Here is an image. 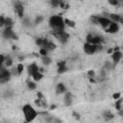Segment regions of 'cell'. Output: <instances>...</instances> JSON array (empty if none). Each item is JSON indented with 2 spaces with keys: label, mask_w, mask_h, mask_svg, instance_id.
Returning <instances> with one entry per match:
<instances>
[{
  "label": "cell",
  "mask_w": 123,
  "mask_h": 123,
  "mask_svg": "<svg viewBox=\"0 0 123 123\" xmlns=\"http://www.w3.org/2000/svg\"><path fill=\"white\" fill-rule=\"evenodd\" d=\"M48 26L50 27V29L53 32H60V31H63L64 30V22H63V18L61 15H51L48 19Z\"/></svg>",
  "instance_id": "obj_1"
},
{
  "label": "cell",
  "mask_w": 123,
  "mask_h": 123,
  "mask_svg": "<svg viewBox=\"0 0 123 123\" xmlns=\"http://www.w3.org/2000/svg\"><path fill=\"white\" fill-rule=\"evenodd\" d=\"M22 112H23L24 119L26 122L34 121L38 115V111L35 108H33V106L30 104H25L22 107Z\"/></svg>",
  "instance_id": "obj_2"
},
{
  "label": "cell",
  "mask_w": 123,
  "mask_h": 123,
  "mask_svg": "<svg viewBox=\"0 0 123 123\" xmlns=\"http://www.w3.org/2000/svg\"><path fill=\"white\" fill-rule=\"evenodd\" d=\"M52 36L62 44H65L68 40H69V34L65 32V30L63 31H60V32H53L52 33Z\"/></svg>",
  "instance_id": "obj_3"
},
{
  "label": "cell",
  "mask_w": 123,
  "mask_h": 123,
  "mask_svg": "<svg viewBox=\"0 0 123 123\" xmlns=\"http://www.w3.org/2000/svg\"><path fill=\"white\" fill-rule=\"evenodd\" d=\"M12 77V73L10 70L7 69V67H1L0 68V85H3V84H6L10 81Z\"/></svg>",
  "instance_id": "obj_4"
},
{
  "label": "cell",
  "mask_w": 123,
  "mask_h": 123,
  "mask_svg": "<svg viewBox=\"0 0 123 123\" xmlns=\"http://www.w3.org/2000/svg\"><path fill=\"white\" fill-rule=\"evenodd\" d=\"M83 50L86 55L91 56V55L97 53V44H91V43L86 42L83 45Z\"/></svg>",
  "instance_id": "obj_5"
},
{
  "label": "cell",
  "mask_w": 123,
  "mask_h": 123,
  "mask_svg": "<svg viewBox=\"0 0 123 123\" xmlns=\"http://www.w3.org/2000/svg\"><path fill=\"white\" fill-rule=\"evenodd\" d=\"M111 62H112V66L115 67L121 61L122 59V51L121 50H116V51H113L111 53Z\"/></svg>",
  "instance_id": "obj_6"
},
{
  "label": "cell",
  "mask_w": 123,
  "mask_h": 123,
  "mask_svg": "<svg viewBox=\"0 0 123 123\" xmlns=\"http://www.w3.org/2000/svg\"><path fill=\"white\" fill-rule=\"evenodd\" d=\"M119 29H120L119 24H118L117 22H112V21H111V24H110L106 29H104V31H105L106 33H108V34H116V33H118Z\"/></svg>",
  "instance_id": "obj_7"
},
{
  "label": "cell",
  "mask_w": 123,
  "mask_h": 123,
  "mask_svg": "<svg viewBox=\"0 0 123 123\" xmlns=\"http://www.w3.org/2000/svg\"><path fill=\"white\" fill-rule=\"evenodd\" d=\"M14 12L19 18H23L24 17V12H25V8H24L23 4H21L20 2L15 3L14 4Z\"/></svg>",
  "instance_id": "obj_8"
},
{
  "label": "cell",
  "mask_w": 123,
  "mask_h": 123,
  "mask_svg": "<svg viewBox=\"0 0 123 123\" xmlns=\"http://www.w3.org/2000/svg\"><path fill=\"white\" fill-rule=\"evenodd\" d=\"M111 21L106 16H97V23L103 28V30L106 29L111 24Z\"/></svg>",
  "instance_id": "obj_9"
},
{
  "label": "cell",
  "mask_w": 123,
  "mask_h": 123,
  "mask_svg": "<svg viewBox=\"0 0 123 123\" xmlns=\"http://www.w3.org/2000/svg\"><path fill=\"white\" fill-rule=\"evenodd\" d=\"M15 33L12 30V27H6L3 31H2V37L6 39H12V37L14 35Z\"/></svg>",
  "instance_id": "obj_10"
},
{
  "label": "cell",
  "mask_w": 123,
  "mask_h": 123,
  "mask_svg": "<svg viewBox=\"0 0 123 123\" xmlns=\"http://www.w3.org/2000/svg\"><path fill=\"white\" fill-rule=\"evenodd\" d=\"M63 105L65 107H70L73 103V97H72V94L70 92H64L63 93Z\"/></svg>",
  "instance_id": "obj_11"
},
{
  "label": "cell",
  "mask_w": 123,
  "mask_h": 123,
  "mask_svg": "<svg viewBox=\"0 0 123 123\" xmlns=\"http://www.w3.org/2000/svg\"><path fill=\"white\" fill-rule=\"evenodd\" d=\"M27 71H28V75L30 77L33 73H35L36 71H38V65L37 64V62H32L31 64H29L27 66Z\"/></svg>",
  "instance_id": "obj_12"
},
{
  "label": "cell",
  "mask_w": 123,
  "mask_h": 123,
  "mask_svg": "<svg viewBox=\"0 0 123 123\" xmlns=\"http://www.w3.org/2000/svg\"><path fill=\"white\" fill-rule=\"evenodd\" d=\"M66 90H67V88L63 83H59L56 85V93L57 94H63L64 92H66Z\"/></svg>",
  "instance_id": "obj_13"
},
{
  "label": "cell",
  "mask_w": 123,
  "mask_h": 123,
  "mask_svg": "<svg viewBox=\"0 0 123 123\" xmlns=\"http://www.w3.org/2000/svg\"><path fill=\"white\" fill-rule=\"evenodd\" d=\"M122 17V15L121 14H119V13H117V12H111V13H109V15H108V18L111 20V21H112V22H119V20H120V18Z\"/></svg>",
  "instance_id": "obj_14"
},
{
  "label": "cell",
  "mask_w": 123,
  "mask_h": 123,
  "mask_svg": "<svg viewBox=\"0 0 123 123\" xmlns=\"http://www.w3.org/2000/svg\"><path fill=\"white\" fill-rule=\"evenodd\" d=\"M102 116H103V118H104L105 121H111V120H112L114 118L115 115H114V113H112L110 111H105L102 113Z\"/></svg>",
  "instance_id": "obj_15"
},
{
  "label": "cell",
  "mask_w": 123,
  "mask_h": 123,
  "mask_svg": "<svg viewBox=\"0 0 123 123\" xmlns=\"http://www.w3.org/2000/svg\"><path fill=\"white\" fill-rule=\"evenodd\" d=\"M31 77H32V79H33L35 82H40V81L43 79L44 75H43V73H41V72H39V71H36L35 73H33V74L31 75Z\"/></svg>",
  "instance_id": "obj_16"
},
{
  "label": "cell",
  "mask_w": 123,
  "mask_h": 123,
  "mask_svg": "<svg viewBox=\"0 0 123 123\" xmlns=\"http://www.w3.org/2000/svg\"><path fill=\"white\" fill-rule=\"evenodd\" d=\"M66 71H68V66H67V62L65 63H62L59 66H57V73L58 74H63Z\"/></svg>",
  "instance_id": "obj_17"
},
{
  "label": "cell",
  "mask_w": 123,
  "mask_h": 123,
  "mask_svg": "<svg viewBox=\"0 0 123 123\" xmlns=\"http://www.w3.org/2000/svg\"><path fill=\"white\" fill-rule=\"evenodd\" d=\"M40 62H41L42 65H46V66H48V65H50V64L52 63V59H51L48 55H46V56H41Z\"/></svg>",
  "instance_id": "obj_18"
},
{
  "label": "cell",
  "mask_w": 123,
  "mask_h": 123,
  "mask_svg": "<svg viewBox=\"0 0 123 123\" xmlns=\"http://www.w3.org/2000/svg\"><path fill=\"white\" fill-rule=\"evenodd\" d=\"M63 22H64V25L67 26L68 28H72L74 29L76 27V22L70 18H63Z\"/></svg>",
  "instance_id": "obj_19"
},
{
  "label": "cell",
  "mask_w": 123,
  "mask_h": 123,
  "mask_svg": "<svg viewBox=\"0 0 123 123\" xmlns=\"http://www.w3.org/2000/svg\"><path fill=\"white\" fill-rule=\"evenodd\" d=\"M13 64V60L11 56H6L5 57V62H4V66L7 67V68H10L12 67Z\"/></svg>",
  "instance_id": "obj_20"
},
{
  "label": "cell",
  "mask_w": 123,
  "mask_h": 123,
  "mask_svg": "<svg viewBox=\"0 0 123 123\" xmlns=\"http://www.w3.org/2000/svg\"><path fill=\"white\" fill-rule=\"evenodd\" d=\"M25 70V65L22 63V62H18L16 64V71H17V75L20 76Z\"/></svg>",
  "instance_id": "obj_21"
},
{
  "label": "cell",
  "mask_w": 123,
  "mask_h": 123,
  "mask_svg": "<svg viewBox=\"0 0 123 123\" xmlns=\"http://www.w3.org/2000/svg\"><path fill=\"white\" fill-rule=\"evenodd\" d=\"M122 103H123V99H122L121 97L115 100V110H116L117 111L123 110V109H122Z\"/></svg>",
  "instance_id": "obj_22"
},
{
  "label": "cell",
  "mask_w": 123,
  "mask_h": 123,
  "mask_svg": "<svg viewBox=\"0 0 123 123\" xmlns=\"http://www.w3.org/2000/svg\"><path fill=\"white\" fill-rule=\"evenodd\" d=\"M13 24H14V22H13V20H12V17L7 16V17L5 18V25H4L5 27H12Z\"/></svg>",
  "instance_id": "obj_23"
},
{
  "label": "cell",
  "mask_w": 123,
  "mask_h": 123,
  "mask_svg": "<svg viewBox=\"0 0 123 123\" xmlns=\"http://www.w3.org/2000/svg\"><path fill=\"white\" fill-rule=\"evenodd\" d=\"M37 84H36V82L35 81H30V82H28L27 83V87H28V89L29 90H35V89H37Z\"/></svg>",
  "instance_id": "obj_24"
},
{
  "label": "cell",
  "mask_w": 123,
  "mask_h": 123,
  "mask_svg": "<svg viewBox=\"0 0 123 123\" xmlns=\"http://www.w3.org/2000/svg\"><path fill=\"white\" fill-rule=\"evenodd\" d=\"M43 42H44V37H37L36 40H35L36 45L38 46V47H41L43 45Z\"/></svg>",
  "instance_id": "obj_25"
},
{
  "label": "cell",
  "mask_w": 123,
  "mask_h": 123,
  "mask_svg": "<svg viewBox=\"0 0 123 123\" xmlns=\"http://www.w3.org/2000/svg\"><path fill=\"white\" fill-rule=\"evenodd\" d=\"M62 1V0H49L50 5H51L53 8H58V7L60 6V4H61Z\"/></svg>",
  "instance_id": "obj_26"
},
{
  "label": "cell",
  "mask_w": 123,
  "mask_h": 123,
  "mask_svg": "<svg viewBox=\"0 0 123 123\" xmlns=\"http://www.w3.org/2000/svg\"><path fill=\"white\" fill-rule=\"evenodd\" d=\"M43 20H44V16H42V15H37V16L35 18L34 23H35V25H37V24H40Z\"/></svg>",
  "instance_id": "obj_27"
},
{
  "label": "cell",
  "mask_w": 123,
  "mask_h": 123,
  "mask_svg": "<svg viewBox=\"0 0 123 123\" xmlns=\"http://www.w3.org/2000/svg\"><path fill=\"white\" fill-rule=\"evenodd\" d=\"M108 3H109L111 7H118L121 2H119L118 0H108Z\"/></svg>",
  "instance_id": "obj_28"
},
{
  "label": "cell",
  "mask_w": 123,
  "mask_h": 123,
  "mask_svg": "<svg viewBox=\"0 0 123 123\" xmlns=\"http://www.w3.org/2000/svg\"><path fill=\"white\" fill-rule=\"evenodd\" d=\"M72 117L75 119V120H78V121H80L81 120V114L78 112V111H72Z\"/></svg>",
  "instance_id": "obj_29"
},
{
  "label": "cell",
  "mask_w": 123,
  "mask_h": 123,
  "mask_svg": "<svg viewBox=\"0 0 123 123\" xmlns=\"http://www.w3.org/2000/svg\"><path fill=\"white\" fill-rule=\"evenodd\" d=\"M93 36H94V34H92V33L87 34V35L86 36V42L90 43V42H91V40H92V38H93Z\"/></svg>",
  "instance_id": "obj_30"
},
{
  "label": "cell",
  "mask_w": 123,
  "mask_h": 123,
  "mask_svg": "<svg viewBox=\"0 0 123 123\" xmlns=\"http://www.w3.org/2000/svg\"><path fill=\"white\" fill-rule=\"evenodd\" d=\"M48 51L46 50V49H44V48H42V47H39V51H38V54L40 55V57L41 56H46V55H48Z\"/></svg>",
  "instance_id": "obj_31"
},
{
  "label": "cell",
  "mask_w": 123,
  "mask_h": 123,
  "mask_svg": "<svg viewBox=\"0 0 123 123\" xmlns=\"http://www.w3.org/2000/svg\"><path fill=\"white\" fill-rule=\"evenodd\" d=\"M86 74H87L88 77H95V71H94V69H89V70H87Z\"/></svg>",
  "instance_id": "obj_32"
},
{
  "label": "cell",
  "mask_w": 123,
  "mask_h": 123,
  "mask_svg": "<svg viewBox=\"0 0 123 123\" xmlns=\"http://www.w3.org/2000/svg\"><path fill=\"white\" fill-rule=\"evenodd\" d=\"M35 105L37 106V107H38V108H41V99L40 98H37V99H35Z\"/></svg>",
  "instance_id": "obj_33"
},
{
  "label": "cell",
  "mask_w": 123,
  "mask_h": 123,
  "mask_svg": "<svg viewBox=\"0 0 123 123\" xmlns=\"http://www.w3.org/2000/svg\"><path fill=\"white\" fill-rule=\"evenodd\" d=\"M5 16L4 15H2V14H0V28H2L4 25H5Z\"/></svg>",
  "instance_id": "obj_34"
},
{
  "label": "cell",
  "mask_w": 123,
  "mask_h": 123,
  "mask_svg": "<svg viewBox=\"0 0 123 123\" xmlns=\"http://www.w3.org/2000/svg\"><path fill=\"white\" fill-rule=\"evenodd\" d=\"M5 55H3V54H0V68L4 65V62H5Z\"/></svg>",
  "instance_id": "obj_35"
},
{
  "label": "cell",
  "mask_w": 123,
  "mask_h": 123,
  "mask_svg": "<svg viewBox=\"0 0 123 123\" xmlns=\"http://www.w3.org/2000/svg\"><path fill=\"white\" fill-rule=\"evenodd\" d=\"M111 97H112L113 100H116V99H118V98L121 97V93H120V92H114V93L112 94Z\"/></svg>",
  "instance_id": "obj_36"
},
{
  "label": "cell",
  "mask_w": 123,
  "mask_h": 123,
  "mask_svg": "<svg viewBox=\"0 0 123 123\" xmlns=\"http://www.w3.org/2000/svg\"><path fill=\"white\" fill-rule=\"evenodd\" d=\"M37 97L41 99V98H43L44 96H43V94H42V92H41V91H37Z\"/></svg>",
  "instance_id": "obj_37"
},
{
  "label": "cell",
  "mask_w": 123,
  "mask_h": 123,
  "mask_svg": "<svg viewBox=\"0 0 123 123\" xmlns=\"http://www.w3.org/2000/svg\"><path fill=\"white\" fill-rule=\"evenodd\" d=\"M56 107H57L56 105H51V106L49 107V110H50V111H53V110H55V109H56Z\"/></svg>",
  "instance_id": "obj_38"
},
{
  "label": "cell",
  "mask_w": 123,
  "mask_h": 123,
  "mask_svg": "<svg viewBox=\"0 0 123 123\" xmlns=\"http://www.w3.org/2000/svg\"><path fill=\"white\" fill-rule=\"evenodd\" d=\"M113 52V50H112V48H109L108 50H107V54H111Z\"/></svg>",
  "instance_id": "obj_39"
},
{
  "label": "cell",
  "mask_w": 123,
  "mask_h": 123,
  "mask_svg": "<svg viewBox=\"0 0 123 123\" xmlns=\"http://www.w3.org/2000/svg\"><path fill=\"white\" fill-rule=\"evenodd\" d=\"M118 1H119V2H122V1H123V0H118Z\"/></svg>",
  "instance_id": "obj_40"
}]
</instances>
